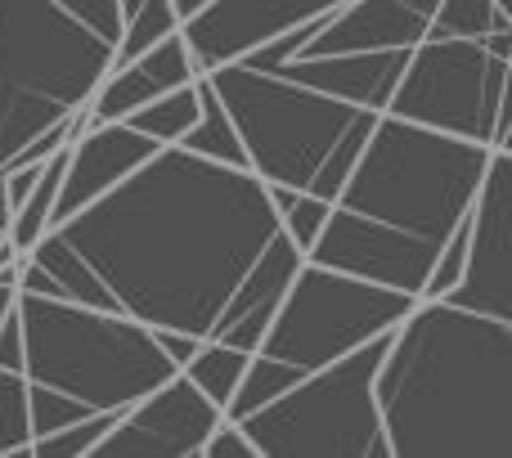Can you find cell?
Returning <instances> with one entry per match:
<instances>
[{
    "label": "cell",
    "instance_id": "cell-30",
    "mask_svg": "<svg viewBox=\"0 0 512 458\" xmlns=\"http://www.w3.org/2000/svg\"><path fill=\"white\" fill-rule=\"evenodd\" d=\"M153 342L162 346V355H167L171 364H185L189 355L198 351V342H203V337H194V333H180V328H153Z\"/></svg>",
    "mask_w": 512,
    "mask_h": 458
},
{
    "label": "cell",
    "instance_id": "cell-24",
    "mask_svg": "<svg viewBox=\"0 0 512 458\" xmlns=\"http://www.w3.org/2000/svg\"><path fill=\"white\" fill-rule=\"evenodd\" d=\"M176 27H180V14H176L171 0H140L131 14H122V32H117V41H113V63L149 50L153 41L171 36Z\"/></svg>",
    "mask_w": 512,
    "mask_h": 458
},
{
    "label": "cell",
    "instance_id": "cell-3",
    "mask_svg": "<svg viewBox=\"0 0 512 458\" xmlns=\"http://www.w3.org/2000/svg\"><path fill=\"white\" fill-rule=\"evenodd\" d=\"M203 77L239 131L248 171L265 185L306 189L333 203L378 122L373 108L342 104L243 59L221 63Z\"/></svg>",
    "mask_w": 512,
    "mask_h": 458
},
{
    "label": "cell",
    "instance_id": "cell-1",
    "mask_svg": "<svg viewBox=\"0 0 512 458\" xmlns=\"http://www.w3.org/2000/svg\"><path fill=\"white\" fill-rule=\"evenodd\" d=\"M274 229L279 212L256 171L167 144L50 234L99 274L122 315L207 337Z\"/></svg>",
    "mask_w": 512,
    "mask_h": 458
},
{
    "label": "cell",
    "instance_id": "cell-8",
    "mask_svg": "<svg viewBox=\"0 0 512 458\" xmlns=\"http://www.w3.org/2000/svg\"><path fill=\"white\" fill-rule=\"evenodd\" d=\"M508 86L512 59L490 50L486 36H423L409 50L387 113L490 149H512Z\"/></svg>",
    "mask_w": 512,
    "mask_h": 458
},
{
    "label": "cell",
    "instance_id": "cell-21",
    "mask_svg": "<svg viewBox=\"0 0 512 458\" xmlns=\"http://www.w3.org/2000/svg\"><path fill=\"white\" fill-rule=\"evenodd\" d=\"M194 117H198V77L167 90V95L149 99V104H140L135 113H126L122 122L135 126L140 135H149L158 149H167V144H180V135L194 126Z\"/></svg>",
    "mask_w": 512,
    "mask_h": 458
},
{
    "label": "cell",
    "instance_id": "cell-35",
    "mask_svg": "<svg viewBox=\"0 0 512 458\" xmlns=\"http://www.w3.org/2000/svg\"><path fill=\"white\" fill-rule=\"evenodd\" d=\"M0 238H5V229H0Z\"/></svg>",
    "mask_w": 512,
    "mask_h": 458
},
{
    "label": "cell",
    "instance_id": "cell-28",
    "mask_svg": "<svg viewBox=\"0 0 512 458\" xmlns=\"http://www.w3.org/2000/svg\"><path fill=\"white\" fill-rule=\"evenodd\" d=\"M59 5L86 27H95L99 36H108V41H117V32H122V5L117 0H59Z\"/></svg>",
    "mask_w": 512,
    "mask_h": 458
},
{
    "label": "cell",
    "instance_id": "cell-26",
    "mask_svg": "<svg viewBox=\"0 0 512 458\" xmlns=\"http://www.w3.org/2000/svg\"><path fill=\"white\" fill-rule=\"evenodd\" d=\"M328 212H333V203H328V198L306 194V189H301V194L279 212V229L292 238V243H297V252L306 256V252H310V243L319 238V229H324Z\"/></svg>",
    "mask_w": 512,
    "mask_h": 458
},
{
    "label": "cell",
    "instance_id": "cell-15",
    "mask_svg": "<svg viewBox=\"0 0 512 458\" xmlns=\"http://www.w3.org/2000/svg\"><path fill=\"white\" fill-rule=\"evenodd\" d=\"M441 0H351L319 23L301 54H351V50H414L432 27ZM297 59V54H292Z\"/></svg>",
    "mask_w": 512,
    "mask_h": 458
},
{
    "label": "cell",
    "instance_id": "cell-14",
    "mask_svg": "<svg viewBox=\"0 0 512 458\" xmlns=\"http://www.w3.org/2000/svg\"><path fill=\"white\" fill-rule=\"evenodd\" d=\"M301 261H306V256L297 252V243H292L283 229H274L270 243L256 252V261L243 270V279L234 283V292L225 297L221 315H216L207 337L225 342V346H239V351H256Z\"/></svg>",
    "mask_w": 512,
    "mask_h": 458
},
{
    "label": "cell",
    "instance_id": "cell-31",
    "mask_svg": "<svg viewBox=\"0 0 512 458\" xmlns=\"http://www.w3.org/2000/svg\"><path fill=\"white\" fill-rule=\"evenodd\" d=\"M14 301H18V288H9V283H0V324H5V315L14 310Z\"/></svg>",
    "mask_w": 512,
    "mask_h": 458
},
{
    "label": "cell",
    "instance_id": "cell-12",
    "mask_svg": "<svg viewBox=\"0 0 512 458\" xmlns=\"http://www.w3.org/2000/svg\"><path fill=\"white\" fill-rule=\"evenodd\" d=\"M342 5L351 0H207L198 14L180 23V32H185L198 72H212L221 63L243 59L279 32H292L301 23H324Z\"/></svg>",
    "mask_w": 512,
    "mask_h": 458
},
{
    "label": "cell",
    "instance_id": "cell-34",
    "mask_svg": "<svg viewBox=\"0 0 512 458\" xmlns=\"http://www.w3.org/2000/svg\"><path fill=\"white\" fill-rule=\"evenodd\" d=\"M117 5H122V14H131V9L140 5V0H117Z\"/></svg>",
    "mask_w": 512,
    "mask_h": 458
},
{
    "label": "cell",
    "instance_id": "cell-18",
    "mask_svg": "<svg viewBox=\"0 0 512 458\" xmlns=\"http://www.w3.org/2000/svg\"><path fill=\"white\" fill-rule=\"evenodd\" d=\"M180 149L194 153V158L221 162V167H248L239 131H234L225 104L216 99V90L207 86V77H198V117H194V126L180 135Z\"/></svg>",
    "mask_w": 512,
    "mask_h": 458
},
{
    "label": "cell",
    "instance_id": "cell-9",
    "mask_svg": "<svg viewBox=\"0 0 512 458\" xmlns=\"http://www.w3.org/2000/svg\"><path fill=\"white\" fill-rule=\"evenodd\" d=\"M414 301L418 297H409V292L382 288L360 274L301 261L256 351L288 364L297 378H306V373L364 346L369 337L391 333Z\"/></svg>",
    "mask_w": 512,
    "mask_h": 458
},
{
    "label": "cell",
    "instance_id": "cell-4",
    "mask_svg": "<svg viewBox=\"0 0 512 458\" xmlns=\"http://www.w3.org/2000/svg\"><path fill=\"white\" fill-rule=\"evenodd\" d=\"M486 162L490 144L378 113L333 207L441 252L454 225L468 216Z\"/></svg>",
    "mask_w": 512,
    "mask_h": 458
},
{
    "label": "cell",
    "instance_id": "cell-2",
    "mask_svg": "<svg viewBox=\"0 0 512 458\" xmlns=\"http://www.w3.org/2000/svg\"><path fill=\"white\" fill-rule=\"evenodd\" d=\"M373 400L391 458H512V319L418 297Z\"/></svg>",
    "mask_w": 512,
    "mask_h": 458
},
{
    "label": "cell",
    "instance_id": "cell-16",
    "mask_svg": "<svg viewBox=\"0 0 512 458\" xmlns=\"http://www.w3.org/2000/svg\"><path fill=\"white\" fill-rule=\"evenodd\" d=\"M194 77H203V72H198L194 54H189L185 32L176 27L171 36L153 41L149 50L113 63V68L104 72V81L90 90L86 117L90 122H122V117L135 113L140 104H149V99L167 95V90L185 86V81H194Z\"/></svg>",
    "mask_w": 512,
    "mask_h": 458
},
{
    "label": "cell",
    "instance_id": "cell-33",
    "mask_svg": "<svg viewBox=\"0 0 512 458\" xmlns=\"http://www.w3.org/2000/svg\"><path fill=\"white\" fill-rule=\"evenodd\" d=\"M9 225V194H5V176H0V229Z\"/></svg>",
    "mask_w": 512,
    "mask_h": 458
},
{
    "label": "cell",
    "instance_id": "cell-11",
    "mask_svg": "<svg viewBox=\"0 0 512 458\" xmlns=\"http://www.w3.org/2000/svg\"><path fill=\"white\" fill-rule=\"evenodd\" d=\"M221 418V405H212L185 373H171L113 418L90 458H198Z\"/></svg>",
    "mask_w": 512,
    "mask_h": 458
},
{
    "label": "cell",
    "instance_id": "cell-25",
    "mask_svg": "<svg viewBox=\"0 0 512 458\" xmlns=\"http://www.w3.org/2000/svg\"><path fill=\"white\" fill-rule=\"evenodd\" d=\"M113 409H104V414H86L77 418V423L59 427V432H45V436H32V458H90L99 441H104V432L113 427Z\"/></svg>",
    "mask_w": 512,
    "mask_h": 458
},
{
    "label": "cell",
    "instance_id": "cell-6",
    "mask_svg": "<svg viewBox=\"0 0 512 458\" xmlns=\"http://www.w3.org/2000/svg\"><path fill=\"white\" fill-rule=\"evenodd\" d=\"M113 41L59 0H0V167L45 126L86 108Z\"/></svg>",
    "mask_w": 512,
    "mask_h": 458
},
{
    "label": "cell",
    "instance_id": "cell-13",
    "mask_svg": "<svg viewBox=\"0 0 512 458\" xmlns=\"http://www.w3.org/2000/svg\"><path fill=\"white\" fill-rule=\"evenodd\" d=\"M153 153H158V144H153L149 135H140L135 126L86 122L68 144L59 198H54V225L68 221V216L81 212V207H90L95 198H104L113 185H122V180L131 176V171H140Z\"/></svg>",
    "mask_w": 512,
    "mask_h": 458
},
{
    "label": "cell",
    "instance_id": "cell-19",
    "mask_svg": "<svg viewBox=\"0 0 512 458\" xmlns=\"http://www.w3.org/2000/svg\"><path fill=\"white\" fill-rule=\"evenodd\" d=\"M63 162H68V149H59L54 158H45V171L36 176V185L27 189V198L9 212L5 238L18 247V252H32L54 225V198H59V180H63Z\"/></svg>",
    "mask_w": 512,
    "mask_h": 458
},
{
    "label": "cell",
    "instance_id": "cell-32",
    "mask_svg": "<svg viewBox=\"0 0 512 458\" xmlns=\"http://www.w3.org/2000/svg\"><path fill=\"white\" fill-rule=\"evenodd\" d=\"M171 5H176V14H180V23H185L189 14H198V9L207 5V0H171Z\"/></svg>",
    "mask_w": 512,
    "mask_h": 458
},
{
    "label": "cell",
    "instance_id": "cell-22",
    "mask_svg": "<svg viewBox=\"0 0 512 458\" xmlns=\"http://www.w3.org/2000/svg\"><path fill=\"white\" fill-rule=\"evenodd\" d=\"M0 458H32L27 373L18 369H0Z\"/></svg>",
    "mask_w": 512,
    "mask_h": 458
},
{
    "label": "cell",
    "instance_id": "cell-10",
    "mask_svg": "<svg viewBox=\"0 0 512 458\" xmlns=\"http://www.w3.org/2000/svg\"><path fill=\"white\" fill-rule=\"evenodd\" d=\"M512 149H490L486 176L468 207L463 274L441 301L512 319Z\"/></svg>",
    "mask_w": 512,
    "mask_h": 458
},
{
    "label": "cell",
    "instance_id": "cell-20",
    "mask_svg": "<svg viewBox=\"0 0 512 458\" xmlns=\"http://www.w3.org/2000/svg\"><path fill=\"white\" fill-rule=\"evenodd\" d=\"M252 351H239V346H225V342H212V337H203L198 342V351L189 355L185 364H180V373H185L189 382H194L198 391H203L212 405H230L234 387H239L243 369H248Z\"/></svg>",
    "mask_w": 512,
    "mask_h": 458
},
{
    "label": "cell",
    "instance_id": "cell-5",
    "mask_svg": "<svg viewBox=\"0 0 512 458\" xmlns=\"http://www.w3.org/2000/svg\"><path fill=\"white\" fill-rule=\"evenodd\" d=\"M27 382L81 400L90 414L131 409L158 382L180 373L153 342V328L122 310H99L63 297L18 292Z\"/></svg>",
    "mask_w": 512,
    "mask_h": 458
},
{
    "label": "cell",
    "instance_id": "cell-27",
    "mask_svg": "<svg viewBox=\"0 0 512 458\" xmlns=\"http://www.w3.org/2000/svg\"><path fill=\"white\" fill-rule=\"evenodd\" d=\"M198 458H261L252 445V436L243 432L234 418H221V423L212 427V436L203 441V450H198Z\"/></svg>",
    "mask_w": 512,
    "mask_h": 458
},
{
    "label": "cell",
    "instance_id": "cell-23",
    "mask_svg": "<svg viewBox=\"0 0 512 458\" xmlns=\"http://www.w3.org/2000/svg\"><path fill=\"white\" fill-rule=\"evenodd\" d=\"M512 32V9H499L495 0H441L432 14L427 36H486Z\"/></svg>",
    "mask_w": 512,
    "mask_h": 458
},
{
    "label": "cell",
    "instance_id": "cell-17",
    "mask_svg": "<svg viewBox=\"0 0 512 458\" xmlns=\"http://www.w3.org/2000/svg\"><path fill=\"white\" fill-rule=\"evenodd\" d=\"M409 50H351V54H297V59L274 63L270 72L310 86L319 95H333L342 104L387 113V99L405 72Z\"/></svg>",
    "mask_w": 512,
    "mask_h": 458
},
{
    "label": "cell",
    "instance_id": "cell-7",
    "mask_svg": "<svg viewBox=\"0 0 512 458\" xmlns=\"http://www.w3.org/2000/svg\"><path fill=\"white\" fill-rule=\"evenodd\" d=\"M387 342L391 333L369 337L234 423L252 436L261 458H391L373 400Z\"/></svg>",
    "mask_w": 512,
    "mask_h": 458
},
{
    "label": "cell",
    "instance_id": "cell-29",
    "mask_svg": "<svg viewBox=\"0 0 512 458\" xmlns=\"http://www.w3.org/2000/svg\"><path fill=\"white\" fill-rule=\"evenodd\" d=\"M0 369H18L23 373V319H18V301L0 324Z\"/></svg>",
    "mask_w": 512,
    "mask_h": 458
}]
</instances>
